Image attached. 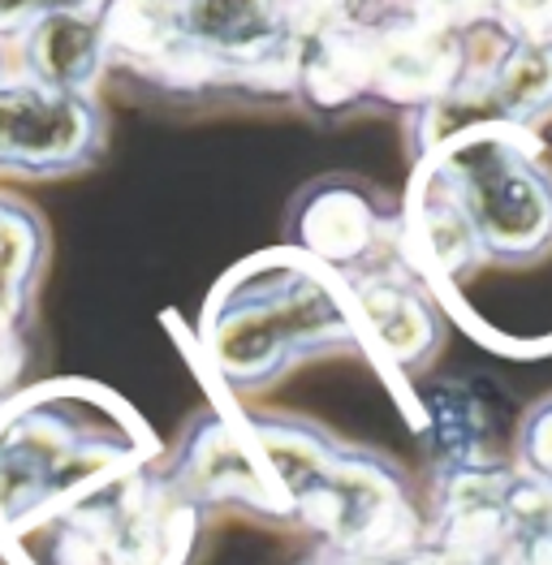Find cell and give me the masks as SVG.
Segmentation results:
<instances>
[{"instance_id":"obj_22","label":"cell","mask_w":552,"mask_h":565,"mask_svg":"<svg viewBox=\"0 0 552 565\" xmlns=\"http://www.w3.org/2000/svg\"><path fill=\"white\" fill-rule=\"evenodd\" d=\"M506 565H552V531L549 535H513Z\"/></svg>"},{"instance_id":"obj_12","label":"cell","mask_w":552,"mask_h":565,"mask_svg":"<svg viewBox=\"0 0 552 565\" xmlns=\"http://www.w3.org/2000/svg\"><path fill=\"white\" fill-rule=\"evenodd\" d=\"M411 212L402 221V234H397V246L406 255L414 273H423L427 281H449L458 277L461 268H470L484 246L470 230L466 212H461L458 194L449 190V182L440 178V169L432 164V173L414 186L411 194Z\"/></svg>"},{"instance_id":"obj_10","label":"cell","mask_w":552,"mask_h":565,"mask_svg":"<svg viewBox=\"0 0 552 565\" xmlns=\"http://www.w3.org/2000/svg\"><path fill=\"white\" fill-rule=\"evenodd\" d=\"M350 307L359 337H368L371 350L393 367H418L436 350V316L432 302L393 268L350 277Z\"/></svg>"},{"instance_id":"obj_11","label":"cell","mask_w":552,"mask_h":565,"mask_svg":"<svg viewBox=\"0 0 552 565\" xmlns=\"http://www.w3.org/2000/svg\"><path fill=\"white\" fill-rule=\"evenodd\" d=\"M423 431L436 454V471L445 467H497V406L479 380L436 376L418 384Z\"/></svg>"},{"instance_id":"obj_18","label":"cell","mask_w":552,"mask_h":565,"mask_svg":"<svg viewBox=\"0 0 552 565\" xmlns=\"http://www.w3.org/2000/svg\"><path fill=\"white\" fill-rule=\"evenodd\" d=\"M506 514L513 535H549L552 531V483L531 471L509 467L506 479Z\"/></svg>"},{"instance_id":"obj_7","label":"cell","mask_w":552,"mask_h":565,"mask_svg":"<svg viewBox=\"0 0 552 565\" xmlns=\"http://www.w3.org/2000/svg\"><path fill=\"white\" fill-rule=\"evenodd\" d=\"M99 139L92 99L56 92L35 78H0V164L56 173L83 164Z\"/></svg>"},{"instance_id":"obj_6","label":"cell","mask_w":552,"mask_h":565,"mask_svg":"<svg viewBox=\"0 0 552 565\" xmlns=\"http://www.w3.org/2000/svg\"><path fill=\"white\" fill-rule=\"evenodd\" d=\"M160 475L203 519L216 510H242L268 522L294 519L289 497L280 492L273 467L259 449L251 415L212 411L194 419V427H185L182 445L160 462Z\"/></svg>"},{"instance_id":"obj_13","label":"cell","mask_w":552,"mask_h":565,"mask_svg":"<svg viewBox=\"0 0 552 565\" xmlns=\"http://www.w3.org/2000/svg\"><path fill=\"white\" fill-rule=\"evenodd\" d=\"M182 26L203 61L268 65L280 52V18L273 0H185Z\"/></svg>"},{"instance_id":"obj_2","label":"cell","mask_w":552,"mask_h":565,"mask_svg":"<svg viewBox=\"0 0 552 565\" xmlns=\"http://www.w3.org/2000/svg\"><path fill=\"white\" fill-rule=\"evenodd\" d=\"M354 337L350 285L302 250L242 264L203 311V354L233 388L268 384L285 363Z\"/></svg>"},{"instance_id":"obj_21","label":"cell","mask_w":552,"mask_h":565,"mask_svg":"<svg viewBox=\"0 0 552 565\" xmlns=\"http://www.w3.org/2000/svg\"><path fill=\"white\" fill-rule=\"evenodd\" d=\"M18 367H22V345H18V329L0 320V402L9 397L13 380H18Z\"/></svg>"},{"instance_id":"obj_9","label":"cell","mask_w":552,"mask_h":565,"mask_svg":"<svg viewBox=\"0 0 552 565\" xmlns=\"http://www.w3.org/2000/svg\"><path fill=\"white\" fill-rule=\"evenodd\" d=\"M509 467H445L432 479L427 544L466 565H506L513 522L506 514Z\"/></svg>"},{"instance_id":"obj_14","label":"cell","mask_w":552,"mask_h":565,"mask_svg":"<svg viewBox=\"0 0 552 565\" xmlns=\"http://www.w3.org/2000/svg\"><path fill=\"white\" fill-rule=\"evenodd\" d=\"M104 52H126L130 61L147 65L151 74H190L203 70L208 61L190 44L182 26V4L173 0H113L108 18L99 22Z\"/></svg>"},{"instance_id":"obj_3","label":"cell","mask_w":552,"mask_h":565,"mask_svg":"<svg viewBox=\"0 0 552 565\" xmlns=\"http://www.w3.org/2000/svg\"><path fill=\"white\" fill-rule=\"evenodd\" d=\"M203 514L173 492L160 462L87 488L0 531L4 565H190Z\"/></svg>"},{"instance_id":"obj_16","label":"cell","mask_w":552,"mask_h":565,"mask_svg":"<svg viewBox=\"0 0 552 565\" xmlns=\"http://www.w3.org/2000/svg\"><path fill=\"white\" fill-rule=\"evenodd\" d=\"M488 104L497 121L506 126H527L531 117L552 108V44L509 47V56L488 87Z\"/></svg>"},{"instance_id":"obj_4","label":"cell","mask_w":552,"mask_h":565,"mask_svg":"<svg viewBox=\"0 0 552 565\" xmlns=\"http://www.w3.org/2000/svg\"><path fill=\"white\" fill-rule=\"evenodd\" d=\"M432 164L458 194L484 255L531 259L552 242V178L522 126H479L432 156Z\"/></svg>"},{"instance_id":"obj_1","label":"cell","mask_w":552,"mask_h":565,"mask_svg":"<svg viewBox=\"0 0 552 565\" xmlns=\"http://www.w3.org/2000/svg\"><path fill=\"white\" fill-rule=\"evenodd\" d=\"M160 462V445L135 411L78 380L40 384L0 402V531Z\"/></svg>"},{"instance_id":"obj_23","label":"cell","mask_w":552,"mask_h":565,"mask_svg":"<svg viewBox=\"0 0 552 565\" xmlns=\"http://www.w3.org/2000/svg\"><path fill=\"white\" fill-rule=\"evenodd\" d=\"M393 565H466V562H458V557H449V553H440L436 544H427V540H423V544H418L414 553H406L402 562H393Z\"/></svg>"},{"instance_id":"obj_24","label":"cell","mask_w":552,"mask_h":565,"mask_svg":"<svg viewBox=\"0 0 552 565\" xmlns=\"http://www.w3.org/2000/svg\"><path fill=\"white\" fill-rule=\"evenodd\" d=\"M298 565H380V562H363V557H350V553H337L328 544H316Z\"/></svg>"},{"instance_id":"obj_17","label":"cell","mask_w":552,"mask_h":565,"mask_svg":"<svg viewBox=\"0 0 552 565\" xmlns=\"http://www.w3.org/2000/svg\"><path fill=\"white\" fill-rule=\"evenodd\" d=\"M40 259H44L40 221L26 207L0 199V320L4 324H18L31 281L40 273Z\"/></svg>"},{"instance_id":"obj_5","label":"cell","mask_w":552,"mask_h":565,"mask_svg":"<svg viewBox=\"0 0 552 565\" xmlns=\"http://www.w3.org/2000/svg\"><path fill=\"white\" fill-rule=\"evenodd\" d=\"M294 522L337 553L393 565L427 540V514L414 505L402 471L375 454L337 445L323 479L302 497Z\"/></svg>"},{"instance_id":"obj_25","label":"cell","mask_w":552,"mask_h":565,"mask_svg":"<svg viewBox=\"0 0 552 565\" xmlns=\"http://www.w3.org/2000/svg\"><path fill=\"white\" fill-rule=\"evenodd\" d=\"M44 9H52L47 0H0V26L4 22H18V18H26V13H44Z\"/></svg>"},{"instance_id":"obj_19","label":"cell","mask_w":552,"mask_h":565,"mask_svg":"<svg viewBox=\"0 0 552 565\" xmlns=\"http://www.w3.org/2000/svg\"><path fill=\"white\" fill-rule=\"evenodd\" d=\"M518 471H531L552 483V397L527 411L518 431Z\"/></svg>"},{"instance_id":"obj_8","label":"cell","mask_w":552,"mask_h":565,"mask_svg":"<svg viewBox=\"0 0 552 565\" xmlns=\"http://www.w3.org/2000/svg\"><path fill=\"white\" fill-rule=\"evenodd\" d=\"M402 221L389 225L380 203L371 199L368 190L359 186H316L311 194H302L298 212H294V237L298 250L307 259L323 264L328 273H337L341 281L350 277H368V273H384L393 264H384L380 255L397 246Z\"/></svg>"},{"instance_id":"obj_15","label":"cell","mask_w":552,"mask_h":565,"mask_svg":"<svg viewBox=\"0 0 552 565\" xmlns=\"http://www.w3.org/2000/svg\"><path fill=\"white\" fill-rule=\"evenodd\" d=\"M104 65V31L78 9H44L26 31V78L87 95Z\"/></svg>"},{"instance_id":"obj_20","label":"cell","mask_w":552,"mask_h":565,"mask_svg":"<svg viewBox=\"0 0 552 565\" xmlns=\"http://www.w3.org/2000/svg\"><path fill=\"white\" fill-rule=\"evenodd\" d=\"M518 44H552V0H492Z\"/></svg>"}]
</instances>
